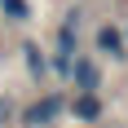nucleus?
<instances>
[{
  "instance_id": "nucleus-7",
  "label": "nucleus",
  "mask_w": 128,
  "mask_h": 128,
  "mask_svg": "<svg viewBox=\"0 0 128 128\" xmlns=\"http://www.w3.org/2000/svg\"><path fill=\"white\" fill-rule=\"evenodd\" d=\"M0 9H4V18H13V22H26V18H31V4H26V0H0Z\"/></svg>"
},
{
  "instance_id": "nucleus-2",
  "label": "nucleus",
  "mask_w": 128,
  "mask_h": 128,
  "mask_svg": "<svg viewBox=\"0 0 128 128\" xmlns=\"http://www.w3.org/2000/svg\"><path fill=\"white\" fill-rule=\"evenodd\" d=\"M71 80L80 84V93H93V88H97V80H102V71H97L93 62H75V66H71Z\"/></svg>"
},
{
  "instance_id": "nucleus-4",
  "label": "nucleus",
  "mask_w": 128,
  "mask_h": 128,
  "mask_svg": "<svg viewBox=\"0 0 128 128\" xmlns=\"http://www.w3.org/2000/svg\"><path fill=\"white\" fill-rule=\"evenodd\" d=\"M22 58H26V71H31V75H44V71H49L44 53L36 49V40H26V44H22Z\"/></svg>"
},
{
  "instance_id": "nucleus-3",
  "label": "nucleus",
  "mask_w": 128,
  "mask_h": 128,
  "mask_svg": "<svg viewBox=\"0 0 128 128\" xmlns=\"http://www.w3.org/2000/svg\"><path fill=\"white\" fill-rule=\"evenodd\" d=\"M71 110H75V119H97L102 115V102H97V93H80L71 102Z\"/></svg>"
},
{
  "instance_id": "nucleus-5",
  "label": "nucleus",
  "mask_w": 128,
  "mask_h": 128,
  "mask_svg": "<svg viewBox=\"0 0 128 128\" xmlns=\"http://www.w3.org/2000/svg\"><path fill=\"white\" fill-rule=\"evenodd\" d=\"M75 53V18H66V26L58 31V58H71Z\"/></svg>"
},
{
  "instance_id": "nucleus-1",
  "label": "nucleus",
  "mask_w": 128,
  "mask_h": 128,
  "mask_svg": "<svg viewBox=\"0 0 128 128\" xmlns=\"http://www.w3.org/2000/svg\"><path fill=\"white\" fill-rule=\"evenodd\" d=\"M62 106H66V97H62V93H49V97H40V102L26 110V124H49V119L62 110Z\"/></svg>"
},
{
  "instance_id": "nucleus-6",
  "label": "nucleus",
  "mask_w": 128,
  "mask_h": 128,
  "mask_svg": "<svg viewBox=\"0 0 128 128\" xmlns=\"http://www.w3.org/2000/svg\"><path fill=\"white\" fill-rule=\"evenodd\" d=\"M119 44H124L119 26H97V49H106V53H119Z\"/></svg>"
}]
</instances>
